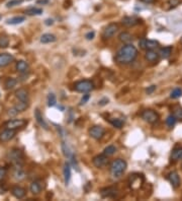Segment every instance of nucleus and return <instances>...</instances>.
Listing matches in <instances>:
<instances>
[{"label": "nucleus", "mask_w": 182, "mask_h": 201, "mask_svg": "<svg viewBox=\"0 0 182 201\" xmlns=\"http://www.w3.org/2000/svg\"><path fill=\"white\" fill-rule=\"evenodd\" d=\"M136 57H138V49L132 44H127L117 51L114 56V60L119 64L127 65L134 62Z\"/></svg>", "instance_id": "f257e3e1"}, {"label": "nucleus", "mask_w": 182, "mask_h": 201, "mask_svg": "<svg viewBox=\"0 0 182 201\" xmlns=\"http://www.w3.org/2000/svg\"><path fill=\"white\" fill-rule=\"evenodd\" d=\"M128 163L125 160L122 159H117L111 163L110 165V174L112 178L117 179L119 178L122 174L125 173V171L127 170Z\"/></svg>", "instance_id": "f03ea898"}, {"label": "nucleus", "mask_w": 182, "mask_h": 201, "mask_svg": "<svg viewBox=\"0 0 182 201\" xmlns=\"http://www.w3.org/2000/svg\"><path fill=\"white\" fill-rule=\"evenodd\" d=\"M8 160L14 167H20L22 166L23 160V152L18 148H12L8 152Z\"/></svg>", "instance_id": "7ed1b4c3"}, {"label": "nucleus", "mask_w": 182, "mask_h": 201, "mask_svg": "<svg viewBox=\"0 0 182 201\" xmlns=\"http://www.w3.org/2000/svg\"><path fill=\"white\" fill-rule=\"evenodd\" d=\"M94 88V84L91 80L84 79V80H80V81L76 82L74 84V90H76L77 93H89Z\"/></svg>", "instance_id": "20e7f679"}, {"label": "nucleus", "mask_w": 182, "mask_h": 201, "mask_svg": "<svg viewBox=\"0 0 182 201\" xmlns=\"http://www.w3.org/2000/svg\"><path fill=\"white\" fill-rule=\"evenodd\" d=\"M142 119L149 124H154L159 120V115L153 110H145L141 114Z\"/></svg>", "instance_id": "39448f33"}, {"label": "nucleus", "mask_w": 182, "mask_h": 201, "mask_svg": "<svg viewBox=\"0 0 182 201\" xmlns=\"http://www.w3.org/2000/svg\"><path fill=\"white\" fill-rule=\"evenodd\" d=\"M28 124V121L25 119H12L9 120V121L5 122V127L8 128V129H13L16 130L19 129V128H22Z\"/></svg>", "instance_id": "423d86ee"}, {"label": "nucleus", "mask_w": 182, "mask_h": 201, "mask_svg": "<svg viewBox=\"0 0 182 201\" xmlns=\"http://www.w3.org/2000/svg\"><path fill=\"white\" fill-rule=\"evenodd\" d=\"M89 135L93 139H95V140H100V139L105 135V129H104L102 126L95 125V126H93V127L90 128Z\"/></svg>", "instance_id": "0eeeda50"}, {"label": "nucleus", "mask_w": 182, "mask_h": 201, "mask_svg": "<svg viewBox=\"0 0 182 201\" xmlns=\"http://www.w3.org/2000/svg\"><path fill=\"white\" fill-rule=\"evenodd\" d=\"M139 46L143 50H155L159 47V43L154 40H147L142 39L139 41Z\"/></svg>", "instance_id": "6e6552de"}, {"label": "nucleus", "mask_w": 182, "mask_h": 201, "mask_svg": "<svg viewBox=\"0 0 182 201\" xmlns=\"http://www.w3.org/2000/svg\"><path fill=\"white\" fill-rule=\"evenodd\" d=\"M143 182H144V177L142 175H132L130 177L128 184H130L131 189L136 190L142 186Z\"/></svg>", "instance_id": "1a4fd4ad"}, {"label": "nucleus", "mask_w": 182, "mask_h": 201, "mask_svg": "<svg viewBox=\"0 0 182 201\" xmlns=\"http://www.w3.org/2000/svg\"><path fill=\"white\" fill-rule=\"evenodd\" d=\"M117 31H119V26H117L116 23H110V25H108L105 29H104V31L102 33V38L104 40L110 39L116 34Z\"/></svg>", "instance_id": "9d476101"}, {"label": "nucleus", "mask_w": 182, "mask_h": 201, "mask_svg": "<svg viewBox=\"0 0 182 201\" xmlns=\"http://www.w3.org/2000/svg\"><path fill=\"white\" fill-rule=\"evenodd\" d=\"M92 163H93V165H94L96 168L100 169V168H102V167H104V166L107 165L108 157H106V155L103 154H98V155H96V157H93Z\"/></svg>", "instance_id": "9b49d317"}, {"label": "nucleus", "mask_w": 182, "mask_h": 201, "mask_svg": "<svg viewBox=\"0 0 182 201\" xmlns=\"http://www.w3.org/2000/svg\"><path fill=\"white\" fill-rule=\"evenodd\" d=\"M15 134H16V130L6 128L4 131H2V132L0 133V141H1V142H7V141L11 140V139L14 137Z\"/></svg>", "instance_id": "f8f14e48"}, {"label": "nucleus", "mask_w": 182, "mask_h": 201, "mask_svg": "<svg viewBox=\"0 0 182 201\" xmlns=\"http://www.w3.org/2000/svg\"><path fill=\"white\" fill-rule=\"evenodd\" d=\"M100 194L103 198H114L119 194V190L116 187H107L101 190Z\"/></svg>", "instance_id": "ddd939ff"}, {"label": "nucleus", "mask_w": 182, "mask_h": 201, "mask_svg": "<svg viewBox=\"0 0 182 201\" xmlns=\"http://www.w3.org/2000/svg\"><path fill=\"white\" fill-rule=\"evenodd\" d=\"M168 180H169L173 188L176 189L180 186V177H179L178 173L175 172V171H172V172L168 174Z\"/></svg>", "instance_id": "4468645a"}, {"label": "nucleus", "mask_w": 182, "mask_h": 201, "mask_svg": "<svg viewBox=\"0 0 182 201\" xmlns=\"http://www.w3.org/2000/svg\"><path fill=\"white\" fill-rule=\"evenodd\" d=\"M12 177L15 181L25 180V177H26V174L25 171H23L22 166H20V167H14V169H13V173H12Z\"/></svg>", "instance_id": "2eb2a0df"}, {"label": "nucleus", "mask_w": 182, "mask_h": 201, "mask_svg": "<svg viewBox=\"0 0 182 201\" xmlns=\"http://www.w3.org/2000/svg\"><path fill=\"white\" fill-rule=\"evenodd\" d=\"M141 23V20L136 17H125L122 20V23L125 26H128V28H131V26H135L136 25Z\"/></svg>", "instance_id": "dca6fc26"}, {"label": "nucleus", "mask_w": 182, "mask_h": 201, "mask_svg": "<svg viewBox=\"0 0 182 201\" xmlns=\"http://www.w3.org/2000/svg\"><path fill=\"white\" fill-rule=\"evenodd\" d=\"M13 60H14V57L11 54L2 53V54H0V67H5L9 65L10 63L13 62Z\"/></svg>", "instance_id": "f3484780"}, {"label": "nucleus", "mask_w": 182, "mask_h": 201, "mask_svg": "<svg viewBox=\"0 0 182 201\" xmlns=\"http://www.w3.org/2000/svg\"><path fill=\"white\" fill-rule=\"evenodd\" d=\"M63 175H64V182L65 185H69L71 180V165L70 163L66 162L64 163V169H63Z\"/></svg>", "instance_id": "a211bd4d"}, {"label": "nucleus", "mask_w": 182, "mask_h": 201, "mask_svg": "<svg viewBox=\"0 0 182 201\" xmlns=\"http://www.w3.org/2000/svg\"><path fill=\"white\" fill-rule=\"evenodd\" d=\"M29 190H31V192L33 193L34 195L40 194V193L42 192V190H43V183H42V181L41 180L34 181L33 183L31 184V186H29Z\"/></svg>", "instance_id": "6ab92c4d"}, {"label": "nucleus", "mask_w": 182, "mask_h": 201, "mask_svg": "<svg viewBox=\"0 0 182 201\" xmlns=\"http://www.w3.org/2000/svg\"><path fill=\"white\" fill-rule=\"evenodd\" d=\"M11 193L15 198L21 199V198H23L25 196L26 191L25 188H22V187H20V186H14L11 188Z\"/></svg>", "instance_id": "aec40b11"}, {"label": "nucleus", "mask_w": 182, "mask_h": 201, "mask_svg": "<svg viewBox=\"0 0 182 201\" xmlns=\"http://www.w3.org/2000/svg\"><path fill=\"white\" fill-rule=\"evenodd\" d=\"M34 118H36L37 122L39 123V125L41 126V127H43L44 129H48V128H49V126H48L47 122L45 121L44 117H43L41 111H40L39 109L34 110Z\"/></svg>", "instance_id": "412c9836"}, {"label": "nucleus", "mask_w": 182, "mask_h": 201, "mask_svg": "<svg viewBox=\"0 0 182 201\" xmlns=\"http://www.w3.org/2000/svg\"><path fill=\"white\" fill-rule=\"evenodd\" d=\"M15 96H16L17 100L22 101V102H28V90L25 88H19L15 92Z\"/></svg>", "instance_id": "4be33fe9"}, {"label": "nucleus", "mask_w": 182, "mask_h": 201, "mask_svg": "<svg viewBox=\"0 0 182 201\" xmlns=\"http://www.w3.org/2000/svg\"><path fill=\"white\" fill-rule=\"evenodd\" d=\"M159 57H160L159 53H157L154 50H147L145 54V58L149 62H156V61L159 60Z\"/></svg>", "instance_id": "5701e85b"}, {"label": "nucleus", "mask_w": 182, "mask_h": 201, "mask_svg": "<svg viewBox=\"0 0 182 201\" xmlns=\"http://www.w3.org/2000/svg\"><path fill=\"white\" fill-rule=\"evenodd\" d=\"M28 63L25 60H19L16 62V65H15V68L18 72L20 73H26V71L28 70Z\"/></svg>", "instance_id": "b1692460"}, {"label": "nucleus", "mask_w": 182, "mask_h": 201, "mask_svg": "<svg viewBox=\"0 0 182 201\" xmlns=\"http://www.w3.org/2000/svg\"><path fill=\"white\" fill-rule=\"evenodd\" d=\"M133 36L132 34L128 33V32H122L119 35V40L122 43H125V44H130L131 42L133 41Z\"/></svg>", "instance_id": "393cba45"}, {"label": "nucleus", "mask_w": 182, "mask_h": 201, "mask_svg": "<svg viewBox=\"0 0 182 201\" xmlns=\"http://www.w3.org/2000/svg\"><path fill=\"white\" fill-rule=\"evenodd\" d=\"M56 40H57V38H56V36L53 34H44L41 37V43H43V44L54 43V42H56Z\"/></svg>", "instance_id": "a878e982"}, {"label": "nucleus", "mask_w": 182, "mask_h": 201, "mask_svg": "<svg viewBox=\"0 0 182 201\" xmlns=\"http://www.w3.org/2000/svg\"><path fill=\"white\" fill-rule=\"evenodd\" d=\"M171 160L174 162H177L182 160V147H175L171 152Z\"/></svg>", "instance_id": "bb28decb"}, {"label": "nucleus", "mask_w": 182, "mask_h": 201, "mask_svg": "<svg viewBox=\"0 0 182 201\" xmlns=\"http://www.w3.org/2000/svg\"><path fill=\"white\" fill-rule=\"evenodd\" d=\"M23 21H25V17H21V15H18V17H14L8 18V20H6V23H7V25L15 26V25H20V23H22Z\"/></svg>", "instance_id": "cd10ccee"}, {"label": "nucleus", "mask_w": 182, "mask_h": 201, "mask_svg": "<svg viewBox=\"0 0 182 201\" xmlns=\"http://www.w3.org/2000/svg\"><path fill=\"white\" fill-rule=\"evenodd\" d=\"M171 54H172V47H170V46L162 48L159 52L160 57L163 58V59H168L170 57Z\"/></svg>", "instance_id": "c85d7f7f"}, {"label": "nucleus", "mask_w": 182, "mask_h": 201, "mask_svg": "<svg viewBox=\"0 0 182 201\" xmlns=\"http://www.w3.org/2000/svg\"><path fill=\"white\" fill-rule=\"evenodd\" d=\"M62 151H63L64 155H65L66 157H68V159H70V160L72 157H74L73 151H71V148L69 147V145L66 142H62Z\"/></svg>", "instance_id": "c756f323"}, {"label": "nucleus", "mask_w": 182, "mask_h": 201, "mask_svg": "<svg viewBox=\"0 0 182 201\" xmlns=\"http://www.w3.org/2000/svg\"><path fill=\"white\" fill-rule=\"evenodd\" d=\"M17 84V79L14 78V77H8L6 80H5L4 87L6 90H12L14 87H16Z\"/></svg>", "instance_id": "7c9ffc66"}, {"label": "nucleus", "mask_w": 182, "mask_h": 201, "mask_svg": "<svg viewBox=\"0 0 182 201\" xmlns=\"http://www.w3.org/2000/svg\"><path fill=\"white\" fill-rule=\"evenodd\" d=\"M25 13L28 15H41L43 13V9L39 7H29L25 10Z\"/></svg>", "instance_id": "2f4dec72"}, {"label": "nucleus", "mask_w": 182, "mask_h": 201, "mask_svg": "<svg viewBox=\"0 0 182 201\" xmlns=\"http://www.w3.org/2000/svg\"><path fill=\"white\" fill-rule=\"evenodd\" d=\"M109 122L110 124L113 126L114 128H117V129H120L124 125V121L119 118H112V119H109Z\"/></svg>", "instance_id": "473e14b6"}, {"label": "nucleus", "mask_w": 182, "mask_h": 201, "mask_svg": "<svg viewBox=\"0 0 182 201\" xmlns=\"http://www.w3.org/2000/svg\"><path fill=\"white\" fill-rule=\"evenodd\" d=\"M14 108L17 110L18 113H20V112L25 111V110L28 108V102H22V101H19V103H17L16 105L14 106Z\"/></svg>", "instance_id": "72a5a7b5"}, {"label": "nucleus", "mask_w": 182, "mask_h": 201, "mask_svg": "<svg viewBox=\"0 0 182 201\" xmlns=\"http://www.w3.org/2000/svg\"><path fill=\"white\" fill-rule=\"evenodd\" d=\"M116 152V146L114 145H108L104 148L102 154H105L106 157H111V155H113Z\"/></svg>", "instance_id": "f704fd0d"}, {"label": "nucleus", "mask_w": 182, "mask_h": 201, "mask_svg": "<svg viewBox=\"0 0 182 201\" xmlns=\"http://www.w3.org/2000/svg\"><path fill=\"white\" fill-rule=\"evenodd\" d=\"M181 96H182V90L180 87L174 88V90L170 93L171 99H178V98H180Z\"/></svg>", "instance_id": "c9c22d12"}, {"label": "nucleus", "mask_w": 182, "mask_h": 201, "mask_svg": "<svg viewBox=\"0 0 182 201\" xmlns=\"http://www.w3.org/2000/svg\"><path fill=\"white\" fill-rule=\"evenodd\" d=\"M57 104V99L54 93H49L48 96V106L49 107H54Z\"/></svg>", "instance_id": "e433bc0d"}, {"label": "nucleus", "mask_w": 182, "mask_h": 201, "mask_svg": "<svg viewBox=\"0 0 182 201\" xmlns=\"http://www.w3.org/2000/svg\"><path fill=\"white\" fill-rule=\"evenodd\" d=\"M176 118L174 115H169V116L167 117V119H166V124H167L169 127H173L174 125L176 124Z\"/></svg>", "instance_id": "4c0bfd02"}, {"label": "nucleus", "mask_w": 182, "mask_h": 201, "mask_svg": "<svg viewBox=\"0 0 182 201\" xmlns=\"http://www.w3.org/2000/svg\"><path fill=\"white\" fill-rule=\"evenodd\" d=\"M9 45V39L6 36L0 37V48H6Z\"/></svg>", "instance_id": "58836bf2"}, {"label": "nucleus", "mask_w": 182, "mask_h": 201, "mask_svg": "<svg viewBox=\"0 0 182 201\" xmlns=\"http://www.w3.org/2000/svg\"><path fill=\"white\" fill-rule=\"evenodd\" d=\"M23 2V0H10L6 3V7L7 8H10V7H14L17 6V5L21 4Z\"/></svg>", "instance_id": "ea45409f"}, {"label": "nucleus", "mask_w": 182, "mask_h": 201, "mask_svg": "<svg viewBox=\"0 0 182 201\" xmlns=\"http://www.w3.org/2000/svg\"><path fill=\"white\" fill-rule=\"evenodd\" d=\"M173 115L175 116L176 119L182 120V108L181 107H177V108L174 109V113Z\"/></svg>", "instance_id": "a19ab883"}, {"label": "nucleus", "mask_w": 182, "mask_h": 201, "mask_svg": "<svg viewBox=\"0 0 182 201\" xmlns=\"http://www.w3.org/2000/svg\"><path fill=\"white\" fill-rule=\"evenodd\" d=\"M7 176V169L4 167H0V181L4 180Z\"/></svg>", "instance_id": "79ce46f5"}, {"label": "nucleus", "mask_w": 182, "mask_h": 201, "mask_svg": "<svg viewBox=\"0 0 182 201\" xmlns=\"http://www.w3.org/2000/svg\"><path fill=\"white\" fill-rule=\"evenodd\" d=\"M89 99H90V95H89V93H85V95H83L82 99H81V101H80V104H79V105H80V106L85 105V104L87 103Z\"/></svg>", "instance_id": "37998d69"}, {"label": "nucleus", "mask_w": 182, "mask_h": 201, "mask_svg": "<svg viewBox=\"0 0 182 201\" xmlns=\"http://www.w3.org/2000/svg\"><path fill=\"white\" fill-rule=\"evenodd\" d=\"M17 114H19L18 113V111L16 109L14 108V107H13V108H11V109H9L8 110V115L9 116H12V117H14V116H16Z\"/></svg>", "instance_id": "c03bdc74"}, {"label": "nucleus", "mask_w": 182, "mask_h": 201, "mask_svg": "<svg viewBox=\"0 0 182 201\" xmlns=\"http://www.w3.org/2000/svg\"><path fill=\"white\" fill-rule=\"evenodd\" d=\"M94 37H95V33L94 32H88V33L85 35V38H86L87 40H93L94 39Z\"/></svg>", "instance_id": "a18cd8bd"}, {"label": "nucleus", "mask_w": 182, "mask_h": 201, "mask_svg": "<svg viewBox=\"0 0 182 201\" xmlns=\"http://www.w3.org/2000/svg\"><path fill=\"white\" fill-rule=\"evenodd\" d=\"M155 90H156V85H151V87H149L146 90L147 95H151V93H153L155 92Z\"/></svg>", "instance_id": "49530a36"}, {"label": "nucleus", "mask_w": 182, "mask_h": 201, "mask_svg": "<svg viewBox=\"0 0 182 201\" xmlns=\"http://www.w3.org/2000/svg\"><path fill=\"white\" fill-rule=\"evenodd\" d=\"M109 100L107 98H103L102 100H100L99 102H98V104H99V106H105L106 104H108Z\"/></svg>", "instance_id": "de8ad7c7"}, {"label": "nucleus", "mask_w": 182, "mask_h": 201, "mask_svg": "<svg viewBox=\"0 0 182 201\" xmlns=\"http://www.w3.org/2000/svg\"><path fill=\"white\" fill-rule=\"evenodd\" d=\"M50 2V0H37V4H42V5H46Z\"/></svg>", "instance_id": "09e8293b"}, {"label": "nucleus", "mask_w": 182, "mask_h": 201, "mask_svg": "<svg viewBox=\"0 0 182 201\" xmlns=\"http://www.w3.org/2000/svg\"><path fill=\"white\" fill-rule=\"evenodd\" d=\"M53 23H54V20H51V18H48V20H46V21H45L46 26H52Z\"/></svg>", "instance_id": "8fccbe9b"}, {"label": "nucleus", "mask_w": 182, "mask_h": 201, "mask_svg": "<svg viewBox=\"0 0 182 201\" xmlns=\"http://www.w3.org/2000/svg\"><path fill=\"white\" fill-rule=\"evenodd\" d=\"M169 3L173 6H176L179 3V0H169Z\"/></svg>", "instance_id": "3c124183"}, {"label": "nucleus", "mask_w": 182, "mask_h": 201, "mask_svg": "<svg viewBox=\"0 0 182 201\" xmlns=\"http://www.w3.org/2000/svg\"><path fill=\"white\" fill-rule=\"evenodd\" d=\"M141 1L144 2V3H146V4H151V3H153L155 0H141Z\"/></svg>", "instance_id": "603ef678"}, {"label": "nucleus", "mask_w": 182, "mask_h": 201, "mask_svg": "<svg viewBox=\"0 0 182 201\" xmlns=\"http://www.w3.org/2000/svg\"><path fill=\"white\" fill-rule=\"evenodd\" d=\"M1 18H2V15H1V14H0V20H1Z\"/></svg>", "instance_id": "864d4df0"}]
</instances>
